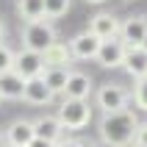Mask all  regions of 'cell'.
<instances>
[{"label":"cell","mask_w":147,"mask_h":147,"mask_svg":"<svg viewBox=\"0 0 147 147\" xmlns=\"http://www.w3.org/2000/svg\"><path fill=\"white\" fill-rule=\"evenodd\" d=\"M136 128H139V114L133 108H122V111L103 114L97 125V136L106 147H131Z\"/></svg>","instance_id":"6da1fadb"},{"label":"cell","mask_w":147,"mask_h":147,"mask_svg":"<svg viewBox=\"0 0 147 147\" xmlns=\"http://www.w3.org/2000/svg\"><path fill=\"white\" fill-rule=\"evenodd\" d=\"M133 103V92L122 83H103L94 89V106L103 111V114H111V111H122Z\"/></svg>","instance_id":"7a4b0ae2"},{"label":"cell","mask_w":147,"mask_h":147,"mask_svg":"<svg viewBox=\"0 0 147 147\" xmlns=\"http://www.w3.org/2000/svg\"><path fill=\"white\" fill-rule=\"evenodd\" d=\"M58 42L56 28L47 22V20H36V22H25L22 25V45L25 50H33V53H45L50 45Z\"/></svg>","instance_id":"3957f363"},{"label":"cell","mask_w":147,"mask_h":147,"mask_svg":"<svg viewBox=\"0 0 147 147\" xmlns=\"http://www.w3.org/2000/svg\"><path fill=\"white\" fill-rule=\"evenodd\" d=\"M92 103L89 100H64L58 106V122L64 125V131H83L92 122Z\"/></svg>","instance_id":"277c9868"},{"label":"cell","mask_w":147,"mask_h":147,"mask_svg":"<svg viewBox=\"0 0 147 147\" xmlns=\"http://www.w3.org/2000/svg\"><path fill=\"white\" fill-rule=\"evenodd\" d=\"M14 72L22 78V81H33V78H42L45 72V58L42 53H33V50H17L14 53Z\"/></svg>","instance_id":"5b68a950"},{"label":"cell","mask_w":147,"mask_h":147,"mask_svg":"<svg viewBox=\"0 0 147 147\" xmlns=\"http://www.w3.org/2000/svg\"><path fill=\"white\" fill-rule=\"evenodd\" d=\"M144 36H147V14H133L128 20H122L119 28V39L128 50L133 47H144Z\"/></svg>","instance_id":"8992f818"},{"label":"cell","mask_w":147,"mask_h":147,"mask_svg":"<svg viewBox=\"0 0 147 147\" xmlns=\"http://www.w3.org/2000/svg\"><path fill=\"white\" fill-rule=\"evenodd\" d=\"M119 28H122V20L111 11H97V14L89 20V28L100 42H111V39H119Z\"/></svg>","instance_id":"52a82bcc"},{"label":"cell","mask_w":147,"mask_h":147,"mask_svg":"<svg viewBox=\"0 0 147 147\" xmlns=\"http://www.w3.org/2000/svg\"><path fill=\"white\" fill-rule=\"evenodd\" d=\"M3 139L8 142V147H31L36 142V131H33L31 119H14L3 131Z\"/></svg>","instance_id":"ba28073f"},{"label":"cell","mask_w":147,"mask_h":147,"mask_svg":"<svg viewBox=\"0 0 147 147\" xmlns=\"http://www.w3.org/2000/svg\"><path fill=\"white\" fill-rule=\"evenodd\" d=\"M92 92H94L92 78L81 69H72L69 78H67V86H64V100H89Z\"/></svg>","instance_id":"9c48e42d"},{"label":"cell","mask_w":147,"mask_h":147,"mask_svg":"<svg viewBox=\"0 0 147 147\" xmlns=\"http://www.w3.org/2000/svg\"><path fill=\"white\" fill-rule=\"evenodd\" d=\"M100 45H103V42H100L92 31H81L78 36H72V39H69V50H72V56H75V58H81V61L97 58Z\"/></svg>","instance_id":"30bf717a"},{"label":"cell","mask_w":147,"mask_h":147,"mask_svg":"<svg viewBox=\"0 0 147 147\" xmlns=\"http://www.w3.org/2000/svg\"><path fill=\"white\" fill-rule=\"evenodd\" d=\"M125 53H128V47L122 45V39H111V42H103L100 45V53H97L94 61L103 69H117V67H122Z\"/></svg>","instance_id":"8fae6325"},{"label":"cell","mask_w":147,"mask_h":147,"mask_svg":"<svg viewBox=\"0 0 147 147\" xmlns=\"http://www.w3.org/2000/svg\"><path fill=\"white\" fill-rule=\"evenodd\" d=\"M33 131H36V139H45V142H58L64 139V125L58 122L56 114H45V117H36L33 119Z\"/></svg>","instance_id":"7c38bea8"},{"label":"cell","mask_w":147,"mask_h":147,"mask_svg":"<svg viewBox=\"0 0 147 147\" xmlns=\"http://www.w3.org/2000/svg\"><path fill=\"white\" fill-rule=\"evenodd\" d=\"M122 69L131 75L133 81H144L147 78V50L144 47H133L125 53V61H122Z\"/></svg>","instance_id":"4fadbf2b"},{"label":"cell","mask_w":147,"mask_h":147,"mask_svg":"<svg viewBox=\"0 0 147 147\" xmlns=\"http://www.w3.org/2000/svg\"><path fill=\"white\" fill-rule=\"evenodd\" d=\"M53 92L45 86L42 78H33V81H25V92H22V100L28 106H50L53 103Z\"/></svg>","instance_id":"5bb4252c"},{"label":"cell","mask_w":147,"mask_h":147,"mask_svg":"<svg viewBox=\"0 0 147 147\" xmlns=\"http://www.w3.org/2000/svg\"><path fill=\"white\" fill-rule=\"evenodd\" d=\"M42 58H45V67H61V69H69L75 56H72V50H69V45L56 42V45H50V47L42 53Z\"/></svg>","instance_id":"9a60e30c"},{"label":"cell","mask_w":147,"mask_h":147,"mask_svg":"<svg viewBox=\"0 0 147 147\" xmlns=\"http://www.w3.org/2000/svg\"><path fill=\"white\" fill-rule=\"evenodd\" d=\"M0 92H3V100H22L25 92V81L11 69V72L0 75Z\"/></svg>","instance_id":"2e32d148"},{"label":"cell","mask_w":147,"mask_h":147,"mask_svg":"<svg viewBox=\"0 0 147 147\" xmlns=\"http://www.w3.org/2000/svg\"><path fill=\"white\" fill-rule=\"evenodd\" d=\"M72 69H61V67H45L42 72V81L53 94H64V86H67V78H69Z\"/></svg>","instance_id":"e0dca14e"},{"label":"cell","mask_w":147,"mask_h":147,"mask_svg":"<svg viewBox=\"0 0 147 147\" xmlns=\"http://www.w3.org/2000/svg\"><path fill=\"white\" fill-rule=\"evenodd\" d=\"M17 14L25 22H36L45 20V0H17Z\"/></svg>","instance_id":"ac0fdd59"},{"label":"cell","mask_w":147,"mask_h":147,"mask_svg":"<svg viewBox=\"0 0 147 147\" xmlns=\"http://www.w3.org/2000/svg\"><path fill=\"white\" fill-rule=\"evenodd\" d=\"M69 11V0H45V20H58Z\"/></svg>","instance_id":"d6986e66"},{"label":"cell","mask_w":147,"mask_h":147,"mask_svg":"<svg viewBox=\"0 0 147 147\" xmlns=\"http://www.w3.org/2000/svg\"><path fill=\"white\" fill-rule=\"evenodd\" d=\"M133 106L139 111H147V78L136 81V86H133Z\"/></svg>","instance_id":"ffe728a7"},{"label":"cell","mask_w":147,"mask_h":147,"mask_svg":"<svg viewBox=\"0 0 147 147\" xmlns=\"http://www.w3.org/2000/svg\"><path fill=\"white\" fill-rule=\"evenodd\" d=\"M14 69V50L8 45H0V75H6Z\"/></svg>","instance_id":"44dd1931"},{"label":"cell","mask_w":147,"mask_h":147,"mask_svg":"<svg viewBox=\"0 0 147 147\" xmlns=\"http://www.w3.org/2000/svg\"><path fill=\"white\" fill-rule=\"evenodd\" d=\"M131 147H147V122H139L136 133H133V144Z\"/></svg>","instance_id":"7402d4cb"},{"label":"cell","mask_w":147,"mask_h":147,"mask_svg":"<svg viewBox=\"0 0 147 147\" xmlns=\"http://www.w3.org/2000/svg\"><path fill=\"white\" fill-rule=\"evenodd\" d=\"M56 147H86V142H81V139H61Z\"/></svg>","instance_id":"603a6c76"},{"label":"cell","mask_w":147,"mask_h":147,"mask_svg":"<svg viewBox=\"0 0 147 147\" xmlns=\"http://www.w3.org/2000/svg\"><path fill=\"white\" fill-rule=\"evenodd\" d=\"M31 147H56V144H53V142H45V139H36Z\"/></svg>","instance_id":"cb8c5ba5"},{"label":"cell","mask_w":147,"mask_h":147,"mask_svg":"<svg viewBox=\"0 0 147 147\" xmlns=\"http://www.w3.org/2000/svg\"><path fill=\"white\" fill-rule=\"evenodd\" d=\"M3 39H6V22L0 20V45H3Z\"/></svg>","instance_id":"d4e9b609"},{"label":"cell","mask_w":147,"mask_h":147,"mask_svg":"<svg viewBox=\"0 0 147 147\" xmlns=\"http://www.w3.org/2000/svg\"><path fill=\"white\" fill-rule=\"evenodd\" d=\"M86 3H92V6H100V3H106V0H86Z\"/></svg>","instance_id":"484cf974"},{"label":"cell","mask_w":147,"mask_h":147,"mask_svg":"<svg viewBox=\"0 0 147 147\" xmlns=\"http://www.w3.org/2000/svg\"><path fill=\"white\" fill-rule=\"evenodd\" d=\"M144 50H147V36H144Z\"/></svg>","instance_id":"4316f807"},{"label":"cell","mask_w":147,"mask_h":147,"mask_svg":"<svg viewBox=\"0 0 147 147\" xmlns=\"http://www.w3.org/2000/svg\"><path fill=\"white\" fill-rule=\"evenodd\" d=\"M0 103H3V92H0Z\"/></svg>","instance_id":"83f0119b"},{"label":"cell","mask_w":147,"mask_h":147,"mask_svg":"<svg viewBox=\"0 0 147 147\" xmlns=\"http://www.w3.org/2000/svg\"><path fill=\"white\" fill-rule=\"evenodd\" d=\"M0 142H3V131H0Z\"/></svg>","instance_id":"f1b7e54d"}]
</instances>
